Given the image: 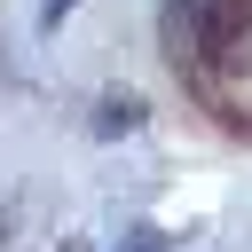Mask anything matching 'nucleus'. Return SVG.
Masks as SVG:
<instances>
[{
  "mask_svg": "<svg viewBox=\"0 0 252 252\" xmlns=\"http://www.w3.org/2000/svg\"><path fill=\"white\" fill-rule=\"evenodd\" d=\"M118 252H165V236H158V228H134V236L118 244Z\"/></svg>",
  "mask_w": 252,
  "mask_h": 252,
  "instance_id": "obj_2",
  "label": "nucleus"
},
{
  "mask_svg": "<svg viewBox=\"0 0 252 252\" xmlns=\"http://www.w3.org/2000/svg\"><path fill=\"white\" fill-rule=\"evenodd\" d=\"M134 126H142V94H102L94 134H134Z\"/></svg>",
  "mask_w": 252,
  "mask_h": 252,
  "instance_id": "obj_1",
  "label": "nucleus"
},
{
  "mask_svg": "<svg viewBox=\"0 0 252 252\" xmlns=\"http://www.w3.org/2000/svg\"><path fill=\"white\" fill-rule=\"evenodd\" d=\"M71 8H79V0H39V24H47V32H55V24H63V16H71Z\"/></svg>",
  "mask_w": 252,
  "mask_h": 252,
  "instance_id": "obj_3",
  "label": "nucleus"
}]
</instances>
